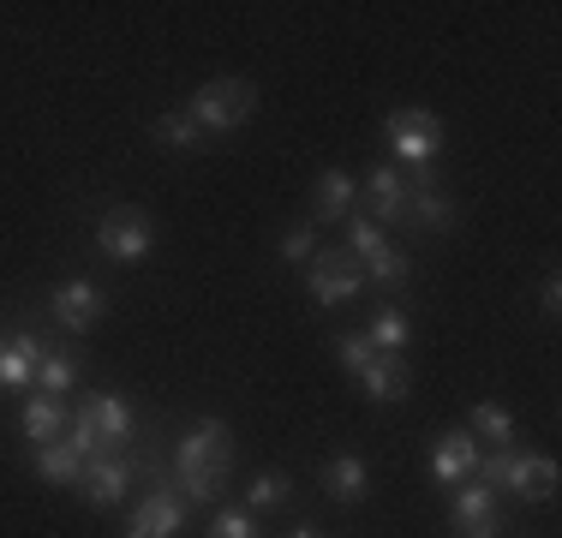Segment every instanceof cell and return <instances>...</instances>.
<instances>
[{
    "mask_svg": "<svg viewBox=\"0 0 562 538\" xmlns=\"http://www.w3.org/2000/svg\"><path fill=\"white\" fill-rule=\"evenodd\" d=\"M227 479H234V425L227 419H198L173 442V473L168 484L186 496V508L222 503Z\"/></svg>",
    "mask_w": 562,
    "mask_h": 538,
    "instance_id": "6da1fadb",
    "label": "cell"
},
{
    "mask_svg": "<svg viewBox=\"0 0 562 538\" xmlns=\"http://www.w3.org/2000/svg\"><path fill=\"white\" fill-rule=\"evenodd\" d=\"M479 484L491 491H508L520 503H551L557 496V461L551 455H520V449H479V467H473Z\"/></svg>",
    "mask_w": 562,
    "mask_h": 538,
    "instance_id": "7a4b0ae2",
    "label": "cell"
},
{
    "mask_svg": "<svg viewBox=\"0 0 562 538\" xmlns=\"http://www.w3.org/2000/svg\"><path fill=\"white\" fill-rule=\"evenodd\" d=\"M186 114L198 120V132H239L258 114V85H251V78H210V85L186 102Z\"/></svg>",
    "mask_w": 562,
    "mask_h": 538,
    "instance_id": "3957f363",
    "label": "cell"
},
{
    "mask_svg": "<svg viewBox=\"0 0 562 538\" xmlns=\"http://www.w3.org/2000/svg\"><path fill=\"white\" fill-rule=\"evenodd\" d=\"M383 144H390V156H401V168H431L443 156V120L431 108H395L383 120Z\"/></svg>",
    "mask_w": 562,
    "mask_h": 538,
    "instance_id": "277c9868",
    "label": "cell"
},
{
    "mask_svg": "<svg viewBox=\"0 0 562 538\" xmlns=\"http://www.w3.org/2000/svg\"><path fill=\"white\" fill-rule=\"evenodd\" d=\"M305 288H312L317 305H347L366 288V269H359V258L347 246H317L312 264H305Z\"/></svg>",
    "mask_w": 562,
    "mask_h": 538,
    "instance_id": "5b68a950",
    "label": "cell"
},
{
    "mask_svg": "<svg viewBox=\"0 0 562 538\" xmlns=\"http://www.w3.org/2000/svg\"><path fill=\"white\" fill-rule=\"evenodd\" d=\"M97 251H102V258H114V264H144V258L156 251V227H150V215L114 204V210L97 222Z\"/></svg>",
    "mask_w": 562,
    "mask_h": 538,
    "instance_id": "8992f818",
    "label": "cell"
},
{
    "mask_svg": "<svg viewBox=\"0 0 562 538\" xmlns=\"http://www.w3.org/2000/svg\"><path fill=\"white\" fill-rule=\"evenodd\" d=\"M449 533L454 538H497L503 533V496L479 479H461L449 496Z\"/></svg>",
    "mask_w": 562,
    "mask_h": 538,
    "instance_id": "52a82bcc",
    "label": "cell"
},
{
    "mask_svg": "<svg viewBox=\"0 0 562 538\" xmlns=\"http://www.w3.org/2000/svg\"><path fill=\"white\" fill-rule=\"evenodd\" d=\"M132 479H138V455H132V449L90 455L85 479H78V496H85L90 508H120V503H126V491H132Z\"/></svg>",
    "mask_w": 562,
    "mask_h": 538,
    "instance_id": "ba28073f",
    "label": "cell"
},
{
    "mask_svg": "<svg viewBox=\"0 0 562 538\" xmlns=\"http://www.w3.org/2000/svg\"><path fill=\"white\" fill-rule=\"evenodd\" d=\"M48 312H55V323L78 341V335H90L102 317H109V293H102L97 281L72 276V281H60V288L48 293Z\"/></svg>",
    "mask_w": 562,
    "mask_h": 538,
    "instance_id": "9c48e42d",
    "label": "cell"
},
{
    "mask_svg": "<svg viewBox=\"0 0 562 538\" xmlns=\"http://www.w3.org/2000/svg\"><path fill=\"white\" fill-rule=\"evenodd\" d=\"M186 533V496L162 479L156 491H144V503L132 508L126 538H180Z\"/></svg>",
    "mask_w": 562,
    "mask_h": 538,
    "instance_id": "30bf717a",
    "label": "cell"
},
{
    "mask_svg": "<svg viewBox=\"0 0 562 538\" xmlns=\"http://www.w3.org/2000/svg\"><path fill=\"white\" fill-rule=\"evenodd\" d=\"M359 215H371L378 227H407V180L401 168H371L366 173V192H359Z\"/></svg>",
    "mask_w": 562,
    "mask_h": 538,
    "instance_id": "8fae6325",
    "label": "cell"
},
{
    "mask_svg": "<svg viewBox=\"0 0 562 538\" xmlns=\"http://www.w3.org/2000/svg\"><path fill=\"white\" fill-rule=\"evenodd\" d=\"M473 467H479V442H473V430H443V437L431 442V479L437 484H461V479H473Z\"/></svg>",
    "mask_w": 562,
    "mask_h": 538,
    "instance_id": "7c38bea8",
    "label": "cell"
},
{
    "mask_svg": "<svg viewBox=\"0 0 562 538\" xmlns=\"http://www.w3.org/2000/svg\"><path fill=\"white\" fill-rule=\"evenodd\" d=\"M90 407V419H97V437H102V449H132V437H138V419H132V407H126V395H114V389H102V395H90L85 401Z\"/></svg>",
    "mask_w": 562,
    "mask_h": 538,
    "instance_id": "4fadbf2b",
    "label": "cell"
},
{
    "mask_svg": "<svg viewBox=\"0 0 562 538\" xmlns=\"http://www.w3.org/2000/svg\"><path fill=\"white\" fill-rule=\"evenodd\" d=\"M353 210H359V180H353V173H341V168H329L324 180H317V192H312V227L347 222Z\"/></svg>",
    "mask_w": 562,
    "mask_h": 538,
    "instance_id": "5bb4252c",
    "label": "cell"
},
{
    "mask_svg": "<svg viewBox=\"0 0 562 538\" xmlns=\"http://www.w3.org/2000/svg\"><path fill=\"white\" fill-rule=\"evenodd\" d=\"M48 347L36 341V329H19L7 335V354H0V389H24L36 377V366H43Z\"/></svg>",
    "mask_w": 562,
    "mask_h": 538,
    "instance_id": "9a60e30c",
    "label": "cell"
},
{
    "mask_svg": "<svg viewBox=\"0 0 562 538\" xmlns=\"http://www.w3.org/2000/svg\"><path fill=\"white\" fill-rule=\"evenodd\" d=\"M324 491L336 496L341 508H359V503H366V491H371L366 461H359V455H336V461H324Z\"/></svg>",
    "mask_w": 562,
    "mask_h": 538,
    "instance_id": "2e32d148",
    "label": "cell"
},
{
    "mask_svg": "<svg viewBox=\"0 0 562 538\" xmlns=\"http://www.w3.org/2000/svg\"><path fill=\"white\" fill-rule=\"evenodd\" d=\"M31 467L48 484H78L85 479V455H78L72 442H31Z\"/></svg>",
    "mask_w": 562,
    "mask_h": 538,
    "instance_id": "e0dca14e",
    "label": "cell"
},
{
    "mask_svg": "<svg viewBox=\"0 0 562 538\" xmlns=\"http://www.w3.org/2000/svg\"><path fill=\"white\" fill-rule=\"evenodd\" d=\"M359 383H366V395L371 401H407V359H390V354H378L366 371H359Z\"/></svg>",
    "mask_w": 562,
    "mask_h": 538,
    "instance_id": "ac0fdd59",
    "label": "cell"
},
{
    "mask_svg": "<svg viewBox=\"0 0 562 538\" xmlns=\"http://www.w3.org/2000/svg\"><path fill=\"white\" fill-rule=\"evenodd\" d=\"M467 430H473V442H485V449H515V419H508V407H497V401H479V407L467 413Z\"/></svg>",
    "mask_w": 562,
    "mask_h": 538,
    "instance_id": "d6986e66",
    "label": "cell"
},
{
    "mask_svg": "<svg viewBox=\"0 0 562 538\" xmlns=\"http://www.w3.org/2000/svg\"><path fill=\"white\" fill-rule=\"evenodd\" d=\"M60 430H66V407L55 395H31V401H24V437H31V442H60Z\"/></svg>",
    "mask_w": 562,
    "mask_h": 538,
    "instance_id": "ffe728a7",
    "label": "cell"
},
{
    "mask_svg": "<svg viewBox=\"0 0 562 538\" xmlns=\"http://www.w3.org/2000/svg\"><path fill=\"white\" fill-rule=\"evenodd\" d=\"M31 383H36V395H72V389H78V359L72 354H43V366H36V377H31Z\"/></svg>",
    "mask_w": 562,
    "mask_h": 538,
    "instance_id": "44dd1931",
    "label": "cell"
},
{
    "mask_svg": "<svg viewBox=\"0 0 562 538\" xmlns=\"http://www.w3.org/2000/svg\"><path fill=\"white\" fill-rule=\"evenodd\" d=\"M407 335H413V329H407V317H401V312H390V305H383V312L366 323V341L378 347V354H390V359H401V347H407Z\"/></svg>",
    "mask_w": 562,
    "mask_h": 538,
    "instance_id": "7402d4cb",
    "label": "cell"
},
{
    "mask_svg": "<svg viewBox=\"0 0 562 538\" xmlns=\"http://www.w3.org/2000/svg\"><path fill=\"white\" fill-rule=\"evenodd\" d=\"M198 138H204V132H198V120L186 114V108H168V114L156 120V144H168V150H198Z\"/></svg>",
    "mask_w": 562,
    "mask_h": 538,
    "instance_id": "603a6c76",
    "label": "cell"
},
{
    "mask_svg": "<svg viewBox=\"0 0 562 538\" xmlns=\"http://www.w3.org/2000/svg\"><path fill=\"white\" fill-rule=\"evenodd\" d=\"M288 496H293V479L288 473H258V479L246 484V508H251V515H258V508L288 503Z\"/></svg>",
    "mask_w": 562,
    "mask_h": 538,
    "instance_id": "cb8c5ba5",
    "label": "cell"
},
{
    "mask_svg": "<svg viewBox=\"0 0 562 538\" xmlns=\"http://www.w3.org/2000/svg\"><path fill=\"white\" fill-rule=\"evenodd\" d=\"M366 276L371 281H378V288H407V276H413V258H407V251H378V258H371L366 264Z\"/></svg>",
    "mask_w": 562,
    "mask_h": 538,
    "instance_id": "d4e9b609",
    "label": "cell"
},
{
    "mask_svg": "<svg viewBox=\"0 0 562 538\" xmlns=\"http://www.w3.org/2000/svg\"><path fill=\"white\" fill-rule=\"evenodd\" d=\"M281 264H312V251H317V227L312 222H300V227H288V234H281Z\"/></svg>",
    "mask_w": 562,
    "mask_h": 538,
    "instance_id": "484cf974",
    "label": "cell"
},
{
    "mask_svg": "<svg viewBox=\"0 0 562 538\" xmlns=\"http://www.w3.org/2000/svg\"><path fill=\"white\" fill-rule=\"evenodd\" d=\"M210 538H258V515H251V508H222V515L210 520Z\"/></svg>",
    "mask_w": 562,
    "mask_h": 538,
    "instance_id": "4316f807",
    "label": "cell"
},
{
    "mask_svg": "<svg viewBox=\"0 0 562 538\" xmlns=\"http://www.w3.org/2000/svg\"><path fill=\"white\" fill-rule=\"evenodd\" d=\"M336 359H341V366L359 377V371L371 366V359H378V347H371L366 335H336Z\"/></svg>",
    "mask_w": 562,
    "mask_h": 538,
    "instance_id": "83f0119b",
    "label": "cell"
},
{
    "mask_svg": "<svg viewBox=\"0 0 562 538\" xmlns=\"http://www.w3.org/2000/svg\"><path fill=\"white\" fill-rule=\"evenodd\" d=\"M539 312H544V317H557V312H562V281H557V276H544V281H539Z\"/></svg>",
    "mask_w": 562,
    "mask_h": 538,
    "instance_id": "f1b7e54d",
    "label": "cell"
},
{
    "mask_svg": "<svg viewBox=\"0 0 562 538\" xmlns=\"http://www.w3.org/2000/svg\"><path fill=\"white\" fill-rule=\"evenodd\" d=\"M293 538H324V533H317V527H300V533H293Z\"/></svg>",
    "mask_w": 562,
    "mask_h": 538,
    "instance_id": "f546056e",
    "label": "cell"
},
{
    "mask_svg": "<svg viewBox=\"0 0 562 538\" xmlns=\"http://www.w3.org/2000/svg\"><path fill=\"white\" fill-rule=\"evenodd\" d=\"M0 354H7V335H0Z\"/></svg>",
    "mask_w": 562,
    "mask_h": 538,
    "instance_id": "4dcf8cb0",
    "label": "cell"
}]
</instances>
